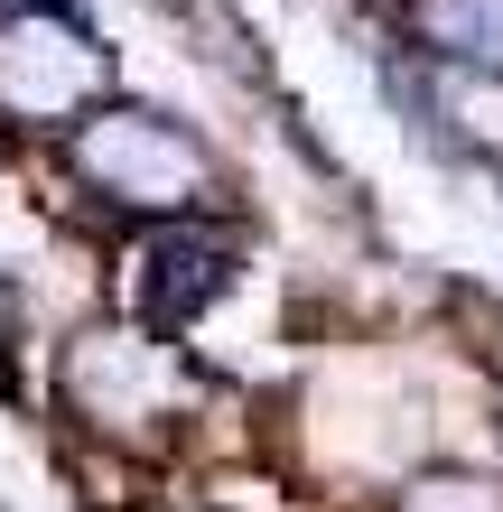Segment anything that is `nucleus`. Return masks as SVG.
<instances>
[{
	"label": "nucleus",
	"instance_id": "f257e3e1",
	"mask_svg": "<svg viewBox=\"0 0 503 512\" xmlns=\"http://www.w3.org/2000/svg\"><path fill=\"white\" fill-rule=\"evenodd\" d=\"M75 177L94 196H112L122 215H150V224H177V215L215 205V149L150 103H103L75 131Z\"/></svg>",
	"mask_w": 503,
	"mask_h": 512
},
{
	"label": "nucleus",
	"instance_id": "f03ea898",
	"mask_svg": "<svg viewBox=\"0 0 503 512\" xmlns=\"http://www.w3.org/2000/svg\"><path fill=\"white\" fill-rule=\"evenodd\" d=\"M112 94V56L66 10H10L0 19V122L10 131H84Z\"/></svg>",
	"mask_w": 503,
	"mask_h": 512
},
{
	"label": "nucleus",
	"instance_id": "7ed1b4c3",
	"mask_svg": "<svg viewBox=\"0 0 503 512\" xmlns=\"http://www.w3.org/2000/svg\"><path fill=\"white\" fill-rule=\"evenodd\" d=\"M224 261H233V243L215 224H196V215H177V224H159L150 233V252H140V308H150V326H187L205 298L224 289Z\"/></svg>",
	"mask_w": 503,
	"mask_h": 512
},
{
	"label": "nucleus",
	"instance_id": "20e7f679",
	"mask_svg": "<svg viewBox=\"0 0 503 512\" xmlns=\"http://www.w3.org/2000/svg\"><path fill=\"white\" fill-rule=\"evenodd\" d=\"M410 38H420L438 66L503 75V0H410Z\"/></svg>",
	"mask_w": 503,
	"mask_h": 512
},
{
	"label": "nucleus",
	"instance_id": "39448f33",
	"mask_svg": "<svg viewBox=\"0 0 503 512\" xmlns=\"http://www.w3.org/2000/svg\"><path fill=\"white\" fill-rule=\"evenodd\" d=\"M401 512H503V475H410Z\"/></svg>",
	"mask_w": 503,
	"mask_h": 512
},
{
	"label": "nucleus",
	"instance_id": "423d86ee",
	"mask_svg": "<svg viewBox=\"0 0 503 512\" xmlns=\"http://www.w3.org/2000/svg\"><path fill=\"white\" fill-rule=\"evenodd\" d=\"M10 10H38V0H0V19H10Z\"/></svg>",
	"mask_w": 503,
	"mask_h": 512
}]
</instances>
